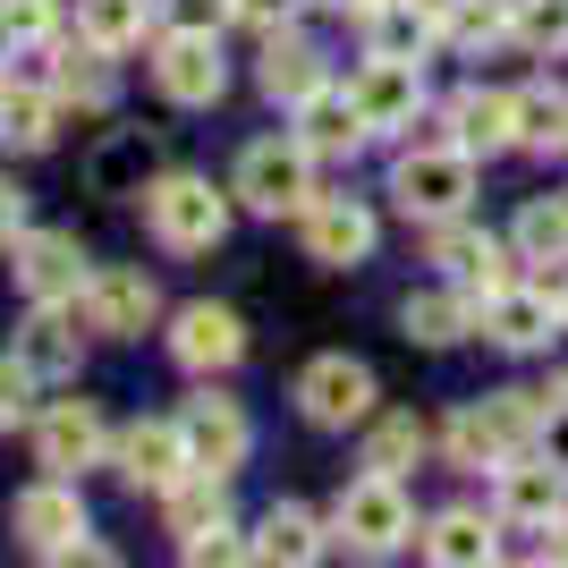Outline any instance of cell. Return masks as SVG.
Returning a JSON list of instances; mask_svg holds the SVG:
<instances>
[{
  "instance_id": "52a82bcc",
  "label": "cell",
  "mask_w": 568,
  "mask_h": 568,
  "mask_svg": "<svg viewBox=\"0 0 568 568\" xmlns=\"http://www.w3.org/2000/svg\"><path fill=\"white\" fill-rule=\"evenodd\" d=\"M77 314H85V332H102V339H144L162 323V288H153V272H136V263H102V272H85V288H77Z\"/></svg>"
},
{
  "instance_id": "f35d334b",
  "label": "cell",
  "mask_w": 568,
  "mask_h": 568,
  "mask_svg": "<svg viewBox=\"0 0 568 568\" xmlns=\"http://www.w3.org/2000/svg\"><path fill=\"white\" fill-rule=\"evenodd\" d=\"M442 34H458V43H500L509 34V0H450V26Z\"/></svg>"
},
{
  "instance_id": "b9f144b4",
  "label": "cell",
  "mask_w": 568,
  "mask_h": 568,
  "mask_svg": "<svg viewBox=\"0 0 568 568\" xmlns=\"http://www.w3.org/2000/svg\"><path fill=\"white\" fill-rule=\"evenodd\" d=\"M170 26H195V34H221V26L237 18V0H162Z\"/></svg>"
},
{
  "instance_id": "484cf974",
  "label": "cell",
  "mask_w": 568,
  "mask_h": 568,
  "mask_svg": "<svg viewBox=\"0 0 568 568\" xmlns=\"http://www.w3.org/2000/svg\"><path fill=\"white\" fill-rule=\"evenodd\" d=\"M77 323H85L77 306H34V314H26V332H18V356L43 382H69L77 374Z\"/></svg>"
},
{
  "instance_id": "ab89813d",
  "label": "cell",
  "mask_w": 568,
  "mask_h": 568,
  "mask_svg": "<svg viewBox=\"0 0 568 568\" xmlns=\"http://www.w3.org/2000/svg\"><path fill=\"white\" fill-rule=\"evenodd\" d=\"M34 365H26V356H0V433L9 425H26V399H34Z\"/></svg>"
},
{
  "instance_id": "8992f818",
  "label": "cell",
  "mask_w": 568,
  "mask_h": 568,
  "mask_svg": "<svg viewBox=\"0 0 568 568\" xmlns=\"http://www.w3.org/2000/svg\"><path fill=\"white\" fill-rule=\"evenodd\" d=\"M9 526H18L26 551H43V560H102L85 544V500H77V475H43V484H26L9 500Z\"/></svg>"
},
{
  "instance_id": "836d02e7",
  "label": "cell",
  "mask_w": 568,
  "mask_h": 568,
  "mask_svg": "<svg viewBox=\"0 0 568 568\" xmlns=\"http://www.w3.org/2000/svg\"><path fill=\"white\" fill-rule=\"evenodd\" d=\"M221 484H230V475H213V467H187V475H179V484L162 493V509H170V535H179V544H187L195 526L230 518V509H221Z\"/></svg>"
},
{
  "instance_id": "d4e9b609",
  "label": "cell",
  "mask_w": 568,
  "mask_h": 568,
  "mask_svg": "<svg viewBox=\"0 0 568 568\" xmlns=\"http://www.w3.org/2000/svg\"><path fill=\"white\" fill-rule=\"evenodd\" d=\"M332 551V535H323V518L314 509H297V500H272L255 526V560H281V568H306Z\"/></svg>"
},
{
  "instance_id": "2e32d148",
  "label": "cell",
  "mask_w": 568,
  "mask_h": 568,
  "mask_svg": "<svg viewBox=\"0 0 568 568\" xmlns=\"http://www.w3.org/2000/svg\"><path fill=\"white\" fill-rule=\"evenodd\" d=\"M102 450H111V433H102L94 399L43 407V425H34V458H43V475H85V467H102Z\"/></svg>"
},
{
  "instance_id": "bcb514c9",
  "label": "cell",
  "mask_w": 568,
  "mask_h": 568,
  "mask_svg": "<svg viewBox=\"0 0 568 568\" xmlns=\"http://www.w3.org/2000/svg\"><path fill=\"white\" fill-rule=\"evenodd\" d=\"M323 9H348V18H365V9H374V0H323Z\"/></svg>"
},
{
  "instance_id": "cb8c5ba5",
  "label": "cell",
  "mask_w": 568,
  "mask_h": 568,
  "mask_svg": "<svg viewBox=\"0 0 568 568\" xmlns=\"http://www.w3.org/2000/svg\"><path fill=\"white\" fill-rule=\"evenodd\" d=\"M43 51H51V43H43ZM102 60H111V51H102L94 34H85V43H60V51H51V94L77 102V111H111L119 77L102 69Z\"/></svg>"
},
{
  "instance_id": "7c38bea8",
  "label": "cell",
  "mask_w": 568,
  "mask_h": 568,
  "mask_svg": "<svg viewBox=\"0 0 568 568\" xmlns=\"http://www.w3.org/2000/svg\"><path fill=\"white\" fill-rule=\"evenodd\" d=\"M433 263H442V272L467 288L475 306H484V297H500V288H509V263H518V246H509V237H493V230L433 221Z\"/></svg>"
},
{
  "instance_id": "6da1fadb",
  "label": "cell",
  "mask_w": 568,
  "mask_h": 568,
  "mask_svg": "<svg viewBox=\"0 0 568 568\" xmlns=\"http://www.w3.org/2000/svg\"><path fill=\"white\" fill-rule=\"evenodd\" d=\"M535 425H544V399H526V390H493V399H475V407H458V416H450L442 450H450V467L493 475L500 458L535 450Z\"/></svg>"
},
{
  "instance_id": "d590c367",
  "label": "cell",
  "mask_w": 568,
  "mask_h": 568,
  "mask_svg": "<svg viewBox=\"0 0 568 568\" xmlns=\"http://www.w3.org/2000/svg\"><path fill=\"white\" fill-rule=\"evenodd\" d=\"M425 442H433V433L416 425V416H382V425L365 433V467H374V475H407L416 458H425Z\"/></svg>"
},
{
  "instance_id": "83f0119b",
  "label": "cell",
  "mask_w": 568,
  "mask_h": 568,
  "mask_svg": "<svg viewBox=\"0 0 568 568\" xmlns=\"http://www.w3.org/2000/svg\"><path fill=\"white\" fill-rule=\"evenodd\" d=\"M365 34H374V51H390V60H425L442 18H433L425 0H374V9H365Z\"/></svg>"
},
{
  "instance_id": "e575fe53",
  "label": "cell",
  "mask_w": 568,
  "mask_h": 568,
  "mask_svg": "<svg viewBox=\"0 0 568 568\" xmlns=\"http://www.w3.org/2000/svg\"><path fill=\"white\" fill-rule=\"evenodd\" d=\"M509 43H526L535 60L568 51V0H509Z\"/></svg>"
},
{
  "instance_id": "7402d4cb",
  "label": "cell",
  "mask_w": 568,
  "mask_h": 568,
  "mask_svg": "<svg viewBox=\"0 0 568 568\" xmlns=\"http://www.w3.org/2000/svg\"><path fill=\"white\" fill-rule=\"evenodd\" d=\"M255 85H263L272 102H288V111H297L314 85H332V69H323V51H314L297 26H281V34H263V69H255Z\"/></svg>"
},
{
  "instance_id": "7bdbcfd3",
  "label": "cell",
  "mask_w": 568,
  "mask_h": 568,
  "mask_svg": "<svg viewBox=\"0 0 568 568\" xmlns=\"http://www.w3.org/2000/svg\"><path fill=\"white\" fill-rule=\"evenodd\" d=\"M297 9H306V0H237V26H255V34H281V26H297Z\"/></svg>"
},
{
  "instance_id": "f6af8a7d",
  "label": "cell",
  "mask_w": 568,
  "mask_h": 568,
  "mask_svg": "<svg viewBox=\"0 0 568 568\" xmlns=\"http://www.w3.org/2000/svg\"><path fill=\"white\" fill-rule=\"evenodd\" d=\"M544 356H551V390H568V314H560V323H551Z\"/></svg>"
},
{
  "instance_id": "9c48e42d",
  "label": "cell",
  "mask_w": 568,
  "mask_h": 568,
  "mask_svg": "<svg viewBox=\"0 0 568 568\" xmlns=\"http://www.w3.org/2000/svg\"><path fill=\"white\" fill-rule=\"evenodd\" d=\"M153 85L179 111H213L221 85H230V60H221V34H195V26H170L162 51H153Z\"/></svg>"
},
{
  "instance_id": "5b68a950",
  "label": "cell",
  "mask_w": 568,
  "mask_h": 568,
  "mask_svg": "<svg viewBox=\"0 0 568 568\" xmlns=\"http://www.w3.org/2000/svg\"><path fill=\"white\" fill-rule=\"evenodd\" d=\"M230 195L246 204V213H263V221L306 213V204H314V153H306L297 136H263V144H246V153H237Z\"/></svg>"
},
{
  "instance_id": "d6986e66",
  "label": "cell",
  "mask_w": 568,
  "mask_h": 568,
  "mask_svg": "<svg viewBox=\"0 0 568 568\" xmlns=\"http://www.w3.org/2000/svg\"><path fill=\"white\" fill-rule=\"evenodd\" d=\"M493 484H500V526H551L560 518V493H568V475L551 467V458H535V450L500 458Z\"/></svg>"
},
{
  "instance_id": "ee69618b",
  "label": "cell",
  "mask_w": 568,
  "mask_h": 568,
  "mask_svg": "<svg viewBox=\"0 0 568 568\" xmlns=\"http://www.w3.org/2000/svg\"><path fill=\"white\" fill-rule=\"evenodd\" d=\"M0 237H26V187L0 179Z\"/></svg>"
},
{
  "instance_id": "d6a6232c",
  "label": "cell",
  "mask_w": 568,
  "mask_h": 568,
  "mask_svg": "<svg viewBox=\"0 0 568 568\" xmlns=\"http://www.w3.org/2000/svg\"><path fill=\"white\" fill-rule=\"evenodd\" d=\"M85 179H94V195H144L153 187V144L144 136H111L94 162H85Z\"/></svg>"
},
{
  "instance_id": "1f68e13d",
  "label": "cell",
  "mask_w": 568,
  "mask_h": 568,
  "mask_svg": "<svg viewBox=\"0 0 568 568\" xmlns=\"http://www.w3.org/2000/svg\"><path fill=\"white\" fill-rule=\"evenodd\" d=\"M509 246H518V263H568V195H535L509 230Z\"/></svg>"
},
{
  "instance_id": "ffe728a7",
  "label": "cell",
  "mask_w": 568,
  "mask_h": 568,
  "mask_svg": "<svg viewBox=\"0 0 568 568\" xmlns=\"http://www.w3.org/2000/svg\"><path fill=\"white\" fill-rule=\"evenodd\" d=\"M442 128H450V144H467L475 162H484V153H509V144H518V94H493V85H467V94H450Z\"/></svg>"
},
{
  "instance_id": "ba28073f",
  "label": "cell",
  "mask_w": 568,
  "mask_h": 568,
  "mask_svg": "<svg viewBox=\"0 0 568 568\" xmlns=\"http://www.w3.org/2000/svg\"><path fill=\"white\" fill-rule=\"evenodd\" d=\"M374 399H382V382H374L365 356H314L306 374H297V407H306V425H323V433L365 425Z\"/></svg>"
},
{
  "instance_id": "4dcf8cb0",
  "label": "cell",
  "mask_w": 568,
  "mask_h": 568,
  "mask_svg": "<svg viewBox=\"0 0 568 568\" xmlns=\"http://www.w3.org/2000/svg\"><path fill=\"white\" fill-rule=\"evenodd\" d=\"M51 119H60V94H43V85H0V144L43 153V144H51Z\"/></svg>"
},
{
  "instance_id": "603a6c76",
  "label": "cell",
  "mask_w": 568,
  "mask_h": 568,
  "mask_svg": "<svg viewBox=\"0 0 568 568\" xmlns=\"http://www.w3.org/2000/svg\"><path fill=\"white\" fill-rule=\"evenodd\" d=\"M416 544L442 568H484V560H500V518H484V509H442V518L416 526Z\"/></svg>"
},
{
  "instance_id": "4fadbf2b",
  "label": "cell",
  "mask_w": 568,
  "mask_h": 568,
  "mask_svg": "<svg viewBox=\"0 0 568 568\" xmlns=\"http://www.w3.org/2000/svg\"><path fill=\"white\" fill-rule=\"evenodd\" d=\"M170 356L187 365V374H230L237 356H246V323H237L230 306H213V297H195V306L170 314Z\"/></svg>"
},
{
  "instance_id": "44dd1931",
  "label": "cell",
  "mask_w": 568,
  "mask_h": 568,
  "mask_svg": "<svg viewBox=\"0 0 568 568\" xmlns=\"http://www.w3.org/2000/svg\"><path fill=\"white\" fill-rule=\"evenodd\" d=\"M297 144H306L314 162H348L356 144H365V111H356V94L314 85V94L297 102Z\"/></svg>"
},
{
  "instance_id": "277c9868",
  "label": "cell",
  "mask_w": 568,
  "mask_h": 568,
  "mask_svg": "<svg viewBox=\"0 0 568 568\" xmlns=\"http://www.w3.org/2000/svg\"><path fill=\"white\" fill-rule=\"evenodd\" d=\"M475 195V153L467 144H407L399 162H390V204L407 221H458Z\"/></svg>"
},
{
  "instance_id": "30bf717a",
  "label": "cell",
  "mask_w": 568,
  "mask_h": 568,
  "mask_svg": "<svg viewBox=\"0 0 568 568\" xmlns=\"http://www.w3.org/2000/svg\"><path fill=\"white\" fill-rule=\"evenodd\" d=\"M356 111H365V136H399L407 119L425 111V60H390V51H374L365 69L348 77Z\"/></svg>"
},
{
  "instance_id": "f546056e",
  "label": "cell",
  "mask_w": 568,
  "mask_h": 568,
  "mask_svg": "<svg viewBox=\"0 0 568 568\" xmlns=\"http://www.w3.org/2000/svg\"><path fill=\"white\" fill-rule=\"evenodd\" d=\"M518 153H568V85H526L518 94Z\"/></svg>"
},
{
  "instance_id": "8fae6325",
  "label": "cell",
  "mask_w": 568,
  "mask_h": 568,
  "mask_svg": "<svg viewBox=\"0 0 568 568\" xmlns=\"http://www.w3.org/2000/svg\"><path fill=\"white\" fill-rule=\"evenodd\" d=\"M9 272L34 306H77V288H85V255H77V237L60 230H26L9 237Z\"/></svg>"
},
{
  "instance_id": "60d3db41",
  "label": "cell",
  "mask_w": 568,
  "mask_h": 568,
  "mask_svg": "<svg viewBox=\"0 0 568 568\" xmlns=\"http://www.w3.org/2000/svg\"><path fill=\"white\" fill-rule=\"evenodd\" d=\"M535 458H551V467L568 475V390H551V399H544V425H535Z\"/></svg>"
},
{
  "instance_id": "8d00e7d4",
  "label": "cell",
  "mask_w": 568,
  "mask_h": 568,
  "mask_svg": "<svg viewBox=\"0 0 568 568\" xmlns=\"http://www.w3.org/2000/svg\"><path fill=\"white\" fill-rule=\"evenodd\" d=\"M51 34H60V0H0V43L43 51Z\"/></svg>"
},
{
  "instance_id": "f1b7e54d",
  "label": "cell",
  "mask_w": 568,
  "mask_h": 568,
  "mask_svg": "<svg viewBox=\"0 0 568 568\" xmlns=\"http://www.w3.org/2000/svg\"><path fill=\"white\" fill-rule=\"evenodd\" d=\"M162 18V0H77V34H94L102 51H136Z\"/></svg>"
},
{
  "instance_id": "4316f807",
  "label": "cell",
  "mask_w": 568,
  "mask_h": 568,
  "mask_svg": "<svg viewBox=\"0 0 568 568\" xmlns=\"http://www.w3.org/2000/svg\"><path fill=\"white\" fill-rule=\"evenodd\" d=\"M399 332L425 339V348H458V339L475 332V297L458 281L450 288H425V297H407V306H399Z\"/></svg>"
},
{
  "instance_id": "7a4b0ae2",
  "label": "cell",
  "mask_w": 568,
  "mask_h": 568,
  "mask_svg": "<svg viewBox=\"0 0 568 568\" xmlns=\"http://www.w3.org/2000/svg\"><path fill=\"white\" fill-rule=\"evenodd\" d=\"M230 187H213V179H195V170H170V179H153L144 187V230L162 237L170 255H204V246H221L230 237Z\"/></svg>"
},
{
  "instance_id": "3957f363",
  "label": "cell",
  "mask_w": 568,
  "mask_h": 568,
  "mask_svg": "<svg viewBox=\"0 0 568 568\" xmlns=\"http://www.w3.org/2000/svg\"><path fill=\"white\" fill-rule=\"evenodd\" d=\"M332 544H348L356 560H390L399 544H416V500L399 493V475H356L332 500Z\"/></svg>"
},
{
  "instance_id": "74e56055",
  "label": "cell",
  "mask_w": 568,
  "mask_h": 568,
  "mask_svg": "<svg viewBox=\"0 0 568 568\" xmlns=\"http://www.w3.org/2000/svg\"><path fill=\"white\" fill-rule=\"evenodd\" d=\"M179 551H187L195 568H221V560H255V535H237L230 518H213V526H195Z\"/></svg>"
},
{
  "instance_id": "9a60e30c",
  "label": "cell",
  "mask_w": 568,
  "mask_h": 568,
  "mask_svg": "<svg viewBox=\"0 0 568 568\" xmlns=\"http://www.w3.org/2000/svg\"><path fill=\"white\" fill-rule=\"evenodd\" d=\"M560 297H551V288L544 281H509V288H500V297H484V306H475V323H484V339H493V348H509V356H535V348H544V339H551V323H560Z\"/></svg>"
},
{
  "instance_id": "5bb4252c",
  "label": "cell",
  "mask_w": 568,
  "mask_h": 568,
  "mask_svg": "<svg viewBox=\"0 0 568 568\" xmlns=\"http://www.w3.org/2000/svg\"><path fill=\"white\" fill-rule=\"evenodd\" d=\"M179 433H187L195 467H213V475H237V467H246V450H255V425H246V407L221 399V390H195V399L179 407Z\"/></svg>"
},
{
  "instance_id": "e0dca14e",
  "label": "cell",
  "mask_w": 568,
  "mask_h": 568,
  "mask_svg": "<svg viewBox=\"0 0 568 568\" xmlns=\"http://www.w3.org/2000/svg\"><path fill=\"white\" fill-rule=\"evenodd\" d=\"M187 467H195V450H187V433H179V416H144V425L119 433V475L136 493H170Z\"/></svg>"
},
{
  "instance_id": "ac0fdd59",
  "label": "cell",
  "mask_w": 568,
  "mask_h": 568,
  "mask_svg": "<svg viewBox=\"0 0 568 568\" xmlns=\"http://www.w3.org/2000/svg\"><path fill=\"white\" fill-rule=\"evenodd\" d=\"M297 230H306V255L332 263V272H348V263L374 255V213H365L356 195H314L306 213H297Z\"/></svg>"
}]
</instances>
